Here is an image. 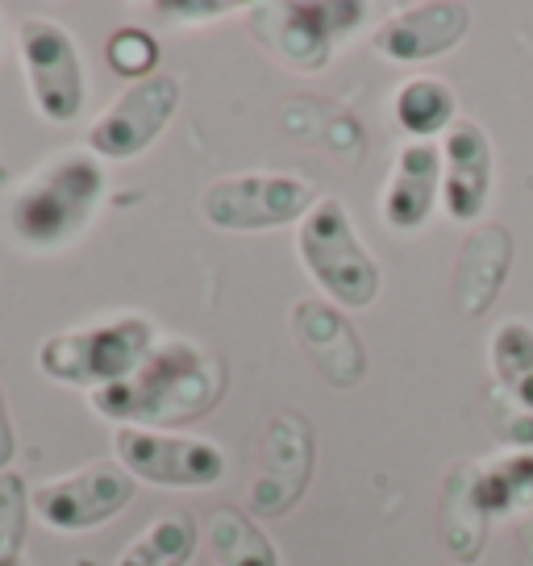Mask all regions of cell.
<instances>
[{
    "instance_id": "cell-1",
    "label": "cell",
    "mask_w": 533,
    "mask_h": 566,
    "mask_svg": "<svg viewBox=\"0 0 533 566\" xmlns=\"http://www.w3.org/2000/svg\"><path fill=\"white\" fill-rule=\"evenodd\" d=\"M226 396V363L196 342L167 337L146 354L138 371L92 391V408L108 421L138 429H176L200 421Z\"/></svg>"
},
{
    "instance_id": "cell-2",
    "label": "cell",
    "mask_w": 533,
    "mask_h": 566,
    "mask_svg": "<svg viewBox=\"0 0 533 566\" xmlns=\"http://www.w3.org/2000/svg\"><path fill=\"white\" fill-rule=\"evenodd\" d=\"M105 196V171L84 150H63L25 179L9 205V230L30 250H59L88 230Z\"/></svg>"
},
{
    "instance_id": "cell-3",
    "label": "cell",
    "mask_w": 533,
    "mask_h": 566,
    "mask_svg": "<svg viewBox=\"0 0 533 566\" xmlns=\"http://www.w3.org/2000/svg\"><path fill=\"white\" fill-rule=\"evenodd\" d=\"M296 250H301L304 271L317 280V287L338 308L375 304L384 275H379L375 259L367 254L363 238L351 226V212L342 200L325 196L304 212L301 230H296Z\"/></svg>"
},
{
    "instance_id": "cell-4",
    "label": "cell",
    "mask_w": 533,
    "mask_h": 566,
    "mask_svg": "<svg viewBox=\"0 0 533 566\" xmlns=\"http://www.w3.org/2000/svg\"><path fill=\"white\" fill-rule=\"evenodd\" d=\"M155 350V329L146 317H113L101 325L54 334L38 346V371L75 384V388H108L122 384Z\"/></svg>"
},
{
    "instance_id": "cell-5",
    "label": "cell",
    "mask_w": 533,
    "mask_h": 566,
    "mask_svg": "<svg viewBox=\"0 0 533 566\" xmlns=\"http://www.w3.org/2000/svg\"><path fill=\"white\" fill-rule=\"evenodd\" d=\"M367 4L358 0H288V4H259L254 34L280 63L296 71H321L334 54L342 34L358 30Z\"/></svg>"
},
{
    "instance_id": "cell-6",
    "label": "cell",
    "mask_w": 533,
    "mask_h": 566,
    "mask_svg": "<svg viewBox=\"0 0 533 566\" xmlns=\"http://www.w3.org/2000/svg\"><path fill=\"white\" fill-rule=\"evenodd\" d=\"M317 205L313 188L296 176H271V171H254V176H230L217 179L200 196V212L213 230L230 233H263L280 230L292 221H304V212Z\"/></svg>"
},
{
    "instance_id": "cell-7",
    "label": "cell",
    "mask_w": 533,
    "mask_h": 566,
    "mask_svg": "<svg viewBox=\"0 0 533 566\" xmlns=\"http://www.w3.org/2000/svg\"><path fill=\"white\" fill-rule=\"evenodd\" d=\"M21 67H25V84L34 96V108L54 125H72L84 108V59L67 25L46 18L21 21L18 30Z\"/></svg>"
},
{
    "instance_id": "cell-8",
    "label": "cell",
    "mask_w": 533,
    "mask_h": 566,
    "mask_svg": "<svg viewBox=\"0 0 533 566\" xmlns=\"http://www.w3.org/2000/svg\"><path fill=\"white\" fill-rule=\"evenodd\" d=\"M113 446H117V462L125 471L155 488H213L217 479L226 475L221 446L192 438V433L122 424Z\"/></svg>"
},
{
    "instance_id": "cell-9",
    "label": "cell",
    "mask_w": 533,
    "mask_h": 566,
    "mask_svg": "<svg viewBox=\"0 0 533 566\" xmlns=\"http://www.w3.org/2000/svg\"><path fill=\"white\" fill-rule=\"evenodd\" d=\"M138 479L122 462H92L34 492V513L59 533H84L129 509Z\"/></svg>"
},
{
    "instance_id": "cell-10",
    "label": "cell",
    "mask_w": 533,
    "mask_h": 566,
    "mask_svg": "<svg viewBox=\"0 0 533 566\" xmlns=\"http://www.w3.org/2000/svg\"><path fill=\"white\" fill-rule=\"evenodd\" d=\"M179 108V80L176 75H150L143 84L129 88L113 101V105L92 122L88 129V150L101 159H138L143 150H150L167 122Z\"/></svg>"
},
{
    "instance_id": "cell-11",
    "label": "cell",
    "mask_w": 533,
    "mask_h": 566,
    "mask_svg": "<svg viewBox=\"0 0 533 566\" xmlns=\"http://www.w3.org/2000/svg\"><path fill=\"white\" fill-rule=\"evenodd\" d=\"M313 479V429L304 417L284 412L266 424L259 446V475L250 488V509L259 516L288 513Z\"/></svg>"
},
{
    "instance_id": "cell-12",
    "label": "cell",
    "mask_w": 533,
    "mask_h": 566,
    "mask_svg": "<svg viewBox=\"0 0 533 566\" xmlns=\"http://www.w3.org/2000/svg\"><path fill=\"white\" fill-rule=\"evenodd\" d=\"M292 337L334 388H358L367 375V350L355 325L342 317L338 304L296 301L292 304Z\"/></svg>"
},
{
    "instance_id": "cell-13",
    "label": "cell",
    "mask_w": 533,
    "mask_h": 566,
    "mask_svg": "<svg viewBox=\"0 0 533 566\" xmlns=\"http://www.w3.org/2000/svg\"><path fill=\"white\" fill-rule=\"evenodd\" d=\"M513 233L497 221H483L462 238L454 280H450V301L462 321L483 317L497 304L500 287L513 271Z\"/></svg>"
},
{
    "instance_id": "cell-14",
    "label": "cell",
    "mask_w": 533,
    "mask_h": 566,
    "mask_svg": "<svg viewBox=\"0 0 533 566\" xmlns=\"http://www.w3.org/2000/svg\"><path fill=\"white\" fill-rule=\"evenodd\" d=\"M467 25H471V13L459 0L412 4L375 30L372 46L391 63H426V59L454 51L467 34Z\"/></svg>"
},
{
    "instance_id": "cell-15",
    "label": "cell",
    "mask_w": 533,
    "mask_h": 566,
    "mask_svg": "<svg viewBox=\"0 0 533 566\" xmlns=\"http://www.w3.org/2000/svg\"><path fill=\"white\" fill-rule=\"evenodd\" d=\"M492 200V138L475 122H454L442 138V205L454 221H480Z\"/></svg>"
},
{
    "instance_id": "cell-16",
    "label": "cell",
    "mask_w": 533,
    "mask_h": 566,
    "mask_svg": "<svg viewBox=\"0 0 533 566\" xmlns=\"http://www.w3.org/2000/svg\"><path fill=\"white\" fill-rule=\"evenodd\" d=\"M438 200H442V146H433V142H409L396 155L391 179L388 188H384V200H379L384 221L400 233L421 230Z\"/></svg>"
},
{
    "instance_id": "cell-17",
    "label": "cell",
    "mask_w": 533,
    "mask_h": 566,
    "mask_svg": "<svg viewBox=\"0 0 533 566\" xmlns=\"http://www.w3.org/2000/svg\"><path fill=\"white\" fill-rule=\"evenodd\" d=\"M475 504L488 521L497 516H525L533 509V454L516 450L504 462L492 467H475Z\"/></svg>"
},
{
    "instance_id": "cell-18",
    "label": "cell",
    "mask_w": 533,
    "mask_h": 566,
    "mask_svg": "<svg viewBox=\"0 0 533 566\" xmlns=\"http://www.w3.org/2000/svg\"><path fill=\"white\" fill-rule=\"evenodd\" d=\"M391 117L412 142H429L433 134H446L454 125V92L433 75H417L400 84L391 96Z\"/></svg>"
},
{
    "instance_id": "cell-19",
    "label": "cell",
    "mask_w": 533,
    "mask_h": 566,
    "mask_svg": "<svg viewBox=\"0 0 533 566\" xmlns=\"http://www.w3.org/2000/svg\"><path fill=\"white\" fill-rule=\"evenodd\" d=\"M471 483H475V462H462L459 471L446 479V530H442L450 554L467 566L480 558L483 542H488V516L480 513Z\"/></svg>"
},
{
    "instance_id": "cell-20",
    "label": "cell",
    "mask_w": 533,
    "mask_h": 566,
    "mask_svg": "<svg viewBox=\"0 0 533 566\" xmlns=\"http://www.w3.org/2000/svg\"><path fill=\"white\" fill-rule=\"evenodd\" d=\"M196 542H200L196 516L167 513L129 542V549L117 558V566H188L196 554Z\"/></svg>"
},
{
    "instance_id": "cell-21",
    "label": "cell",
    "mask_w": 533,
    "mask_h": 566,
    "mask_svg": "<svg viewBox=\"0 0 533 566\" xmlns=\"http://www.w3.org/2000/svg\"><path fill=\"white\" fill-rule=\"evenodd\" d=\"M209 546L221 566H280L275 542L242 509H217L209 521Z\"/></svg>"
},
{
    "instance_id": "cell-22",
    "label": "cell",
    "mask_w": 533,
    "mask_h": 566,
    "mask_svg": "<svg viewBox=\"0 0 533 566\" xmlns=\"http://www.w3.org/2000/svg\"><path fill=\"white\" fill-rule=\"evenodd\" d=\"M492 375L504 391H516L525 379H533V329L525 321H504L488 342Z\"/></svg>"
},
{
    "instance_id": "cell-23",
    "label": "cell",
    "mask_w": 533,
    "mask_h": 566,
    "mask_svg": "<svg viewBox=\"0 0 533 566\" xmlns=\"http://www.w3.org/2000/svg\"><path fill=\"white\" fill-rule=\"evenodd\" d=\"M105 59L117 75L143 84V80H150L155 67H159V38L150 34V30H143V25H122V30L108 34Z\"/></svg>"
},
{
    "instance_id": "cell-24",
    "label": "cell",
    "mask_w": 533,
    "mask_h": 566,
    "mask_svg": "<svg viewBox=\"0 0 533 566\" xmlns=\"http://www.w3.org/2000/svg\"><path fill=\"white\" fill-rule=\"evenodd\" d=\"M30 509L34 500L25 495V479L18 471H0V558H21Z\"/></svg>"
},
{
    "instance_id": "cell-25",
    "label": "cell",
    "mask_w": 533,
    "mask_h": 566,
    "mask_svg": "<svg viewBox=\"0 0 533 566\" xmlns=\"http://www.w3.org/2000/svg\"><path fill=\"white\" fill-rule=\"evenodd\" d=\"M163 18H226L233 4L230 0H184V4H176V0H163V4H155Z\"/></svg>"
},
{
    "instance_id": "cell-26",
    "label": "cell",
    "mask_w": 533,
    "mask_h": 566,
    "mask_svg": "<svg viewBox=\"0 0 533 566\" xmlns=\"http://www.w3.org/2000/svg\"><path fill=\"white\" fill-rule=\"evenodd\" d=\"M18 454V433L9 424V412H4V391H0V471H9V462Z\"/></svg>"
},
{
    "instance_id": "cell-27",
    "label": "cell",
    "mask_w": 533,
    "mask_h": 566,
    "mask_svg": "<svg viewBox=\"0 0 533 566\" xmlns=\"http://www.w3.org/2000/svg\"><path fill=\"white\" fill-rule=\"evenodd\" d=\"M0 566H25L21 558H0Z\"/></svg>"
}]
</instances>
